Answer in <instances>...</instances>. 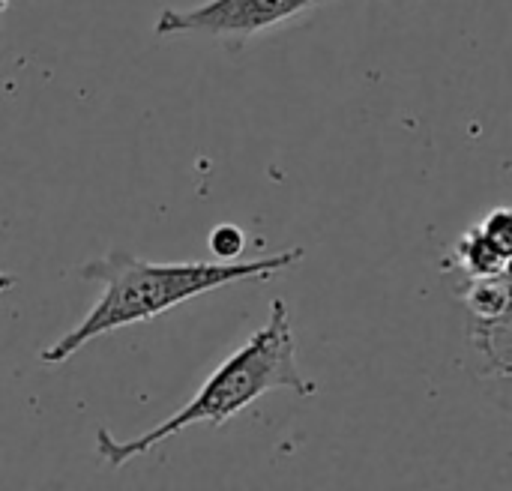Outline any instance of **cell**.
Here are the masks:
<instances>
[{"label": "cell", "mask_w": 512, "mask_h": 491, "mask_svg": "<svg viewBox=\"0 0 512 491\" xmlns=\"http://www.w3.org/2000/svg\"><path fill=\"white\" fill-rule=\"evenodd\" d=\"M306 258L300 246L282 249L273 255H261L252 261H174L156 264L135 258L123 249H111L108 255L87 261L78 276L87 282H102V297L90 306V312L54 345H48L39 360L45 366L66 363L84 345L99 336H108L120 327H132L141 321H153L180 303L201 297L207 291L249 282V279H270L297 267Z\"/></svg>", "instance_id": "cell-1"}, {"label": "cell", "mask_w": 512, "mask_h": 491, "mask_svg": "<svg viewBox=\"0 0 512 491\" xmlns=\"http://www.w3.org/2000/svg\"><path fill=\"white\" fill-rule=\"evenodd\" d=\"M270 390H291L297 396H312L318 390L297 366V342L288 306L282 300L270 303L267 324L246 345H240L177 414L126 441L114 438L108 429H96V456L111 468H123L189 426L228 423Z\"/></svg>", "instance_id": "cell-2"}, {"label": "cell", "mask_w": 512, "mask_h": 491, "mask_svg": "<svg viewBox=\"0 0 512 491\" xmlns=\"http://www.w3.org/2000/svg\"><path fill=\"white\" fill-rule=\"evenodd\" d=\"M324 0H207L192 9L165 6L156 18L159 36H219L249 39L267 33Z\"/></svg>", "instance_id": "cell-3"}, {"label": "cell", "mask_w": 512, "mask_h": 491, "mask_svg": "<svg viewBox=\"0 0 512 491\" xmlns=\"http://www.w3.org/2000/svg\"><path fill=\"white\" fill-rule=\"evenodd\" d=\"M477 234L492 246V252L504 261L507 267V279H512V210L510 207H498L492 210L480 225H474Z\"/></svg>", "instance_id": "cell-4"}, {"label": "cell", "mask_w": 512, "mask_h": 491, "mask_svg": "<svg viewBox=\"0 0 512 491\" xmlns=\"http://www.w3.org/2000/svg\"><path fill=\"white\" fill-rule=\"evenodd\" d=\"M210 249H213L216 261H234L246 249V234L237 225L225 222L210 234Z\"/></svg>", "instance_id": "cell-5"}, {"label": "cell", "mask_w": 512, "mask_h": 491, "mask_svg": "<svg viewBox=\"0 0 512 491\" xmlns=\"http://www.w3.org/2000/svg\"><path fill=\"white\" fill-rule=\"evenodd\" d=\"M12 285H15V279H12V276H9L6 270H0V294H6V291H9Z\"/></svg>", "instance_id": "cell-6"}, {"label": "cell", "mask_w": 512, "mask_h": 491, "mask_svg": "<svg viewBox=\"0 0 512 491\" xmlns=\"http://www.w3.org/2000/svg\"><path fill=\"white\" fill-rule=\"evenodd\" d=\"M6 6H9V0H0V15L6 12Z\"/></svg>", "instance_id": "cell-7"}]
</instances>
